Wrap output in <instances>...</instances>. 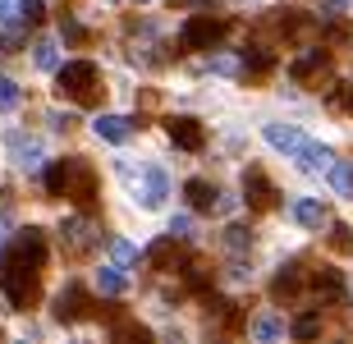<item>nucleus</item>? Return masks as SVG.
<instances>
[{"mask_svg": "<svg viewBox=\"0 0 353 344\" xmlns=\"http://www.w3.org/2000/svg\"><path fill=\"white\" fill-rule=\"evenodd\" d=\"M41 14H46V5H41V0H19V23H23V28H37Z\"/></svg>", "mask_w": 353, "mask_h": 344, "instance_id": "nucleus-23", "label": "nucleus"}, {"mask_svg": "<svg viewBox=\"0 0 353 344\" xmlns=\"http://www.w3.org/2000/svg\"><path fill=\"white\" fill-rule=\"evenodd\" d=\"M23 41H28V32H23V28H5V37H0V51H5V55H14V51H19V46H23Z\"/></svg>", "mask_w": 353, "mask_h": 344, "instance_id": "nucleus-26", "label": "nucleus"}, {"mask_svg": "<svg viewBox=\"0 0 353 344\" xmlns=\"http://www.w3.org/2000/svg\"><path fill=\"white\" fill-rule=\"evenodd\" d=\"M174 257H179V239H174V234L157 239V243H152V252H147V262H152V266H170Z\"/></svg>", "mask_w": 353, "mask_h": 344, "instance_id": "nucleus-18", "label": "nucleus"}, {"mask_svg": "<svg viewBox=\"0 0 353 344\" xmlns=\"http://www.w3.org/2000/svg\"><path fill=\"white\" fill-rule=\"evenodd\" d=\"M0 106H5V110L19 106V83H14V79H0Z\"/></svg>", "mask_w": 353, "mask_h": 344, "instance_id": "nucleus-28", "label": "nucleus"}, {"mask_svg": "<svg viewBox=\"0 0 353 344\" xmlns=\"http://www.w3.org/2000/svg\"><path fill=\"white\" fill-rule=\"evenodd\" d=\"M170 234L179 239V243H183V239H193V216H174V225H170Z\"/></svg>", "mask_w": 353, "mask_h": 344, "instance_id": "nucleus-32", "label": "nucleus"}, {"mask_svg": "<svg viewBox=\"0 0 353 344\" xmlns=\"http://www.w3.org/2000/svg\"><path fill=\"white\" fill-rule=\"evenodd\" d=\"M0 262H23V266H41L46 262V239H41V230H19L14 234V243H10V252L0 257Z\"/></svg>", "mask_w": 353, "mask_h": 344, "instance_id": "nucleus-4", "label": "nucleus"}, {"mask_svg": "<svg viewBox=\"0 0 353 344\" xmlns=\"http://www.w3.org/2000/svg\"><path fill=\"white\" fill-rule=\"evenodd\" d=\"M97 138H105V143H124L133 133V119H124V115H97Z\"/></svg>", "mask_w": 353, "mask_h": 344, "instance_id": "nucleus-14", "label": "nucleus"}, {"mask_svg": "<svg viewBox=\"0 0 353 344\" xmlns=\"http://www.w3.org/2000/svg\"><path fill=\"white\" fill-rule=\"evenodd\" d=\"M0 285L10 294L14 307H28L37 299V266H23V262H0Z\"/></svg>", "mask_w": 353, "mask_h": 344, "instance_id": "nucleus-2", "label": "nucleus"}, {"mask_svg": "<svg viewBox=\"0 0 353 344\" xmlns=\"http://www.w3.org/2000/svg\"><path fill=\"white\" fill-rule=\"evenodd\" d=\"M326 65H330V60H326V51H321V46H312V51H303L299 60L289 65V74H294L299 83H307V79H316V74H321Z\"/></svg>", "mask_w": 353, "mask_h": 344, "instance_id": "nucleus-13", "label": "nucleus"}, {"mask_svg": "<svg viewBox=\"0 0 353 344\" xmlns=\"http://www.w3.org/2000/svg\"><path fill=\"white\" fill-rule=\"evenodd\" d=\"M330 248H335V252H349L353 248V230L349 225H330Z\"/></svg>", "mask_w": 353, "mask_h": 344, "instance_id": "nucleus-27", "label": "nucleus"}, {"mask_svg": "<svg viewBox=\"0 0 353 344\" xmlns=\"http://www.w3.org/2000/svg\"><path fill=\"white\" fill-rule=\"evenodd\" d=\"M97 225H92L88 216H69L65 225H60V243H65V252H74V257H83V252H92V243H97Z\"/></svg>", "mask_w": 353, "mask_h": 344, "instance_id": "nucleus-5", "label": "nucleus"}, {"mask_svg": "<svg viewBox=\"0 0 353 344\" xmlns=\"http://www.w3.org/2000/svg\"><path fill=\"white\" fill-rule=\"evenodd\" d=\"M119 340H152V331L147 326H133V321H124V326H115Z\"/></svg>", "mask_w": 353, "mask_h": 344, "instance_id": "nucleus-29", "label": "nucleus"}, {"mask_svg": "<svg viewBox=\"0 0 353 344\" xmlns=\"http://www.w3.org/2000/svg\"><path fill=\"white\" fill-rule=\"evenodd\" d=\"M65 37H69V41H83V37H88V32H83L79 23H65Z\"/></svg>", "mask_w": 353, "mask_h": 344, "instance_id": "nucleus-37", "label": "nucleus"}, {"mask_svg": "<svg viewBox=\"0 0 353 344\" xmlns=\"http://www.w3.org/2000/svg\"><path fill=\"white\" fill-rule=\"evenodd\" d=\"M32 60H37L41 69H55V41H51V37H41L37 46H32Z\"/></svg>", "mask_w": 353, "mask_h": 344, "instance_id": "nucleus-25", "label": "nucleus"}, {"mask_svg": "<svg viewBox=\"0 0 353 344\" xmlns=\"http://www.w3.org/2000/svg\"><path fill=\"white\" fill-rule=\"evenodd\" d=\"M55 321H79L83 312H88V294H83V285H65V290L55 294Z\"/></svg>", "mask_w": 353, "mask_h": 344, "instance_id": "nucleus-8", "label": "nucleus"}, {"mask_svg": "<svg viewBox=\"0 0 353 344\" xmlns=\"http://www.w3.org/2000/svg\"><path fill=\"white\" fill-rule=\"evenodd\" d=\"M344 5H349V0H321V14H340Z\"/></svg>", "mask_w": 353, "mask_h": 344, "instance_id": "nucleus-36", "label": "nucleus"}, {"mask_svg": "<svg viewBox=\"0 0 353 344\" xmlns=\"http://www.w3.org/2000/svg\"><path fill=\"white\" fill-rule=\"evenodd\" d=\"M248 65H252V69H271V55H266V51H252Z\"/></svg>", "mask_w": 353, "mask_h": 344, "instance_id": "nucleus-35", "label": "nucleus"}, {"mask_svg": "<svg viewBox=\"0 0 353 344\" xmlns=\"http://www.w3.org/2000/svg\"><path fill=\"white\" fill-rule=\"evenodd\" d=\"M312 290H316V299H321V303H340V299H344V280H340V271L321 266V271L312 276Z\"/></svg>", "mask_w": 353, "mask_h": 344, "instance_id": "nucleus-11", "label": "nucleus"}, {"mask_svg": "<svg viewBox=\"0 0 353 344\" xmlns=\"http://www.w3.org/2000/svg\"><path fill=\"white\" fill-rule=\"evenodd\" d=\"M138 5H143V0H138Z\"/></svg>", "mask_w": 353, "mask_h": 344, "instance_id": "nucleus-40", "label": "nucleus"}, {"mask_svg": "<svg viewBox=\"0 0 353 344\" xmlns=\"http://www.w3.org/2000/svg\"><path fill=\"white\" fill-rule=\"evenodd\" d=\"M161 202H165V174H161V170H147V188H143V207H147V212H157Z\"/></svg>", "mask_w": 353, "mask_h": 344, "instance_id": "nucleus-17", "label": "nucleus"}, {"mask_svg": "<svg viewBox=\"0 0 353 344\" xmlns=\"http://www.w3.org/2000/svg\"><path fill=\"white\" fill-rule=\"evenodd\" d=\"M294 221L307 225V230H316L321 221H326V207H321L316 198H299V202H294Z\"/></svg>", "mask_w": 353, "mask_h": 344, "instance_id": "nucleus-16", "label": "nucleus"}, {"mask_svg": "<svg viewBox=\"0 0 353 344\" xmlns=\"http://www.w3.org/2000/svg\"><path fill=\"white\" fill-rule=\"evenodd\" d=\"M326 174H330V184H335L340 198H353V161H335Z\"/></svg>", "mask_w": 353, "mask_h": 344, "instance_id": "nucleus-20", "label": "nucleus"}, {"mask_svg": "<svg viewBox=\"0 0 353 344\" xmlns=\"http://www.w3.org/2000/svg\"><path fill=\"white\" fill-rule=\"evenodd\" d=\"M299 290H303V276H299V266H285V271L275 276V285H271V294H275V299H294Z\"/></svg>", "mask_w": 353, "mask_h": 344, "instance_id": "nucleus-19", "label": "nucleus"}, {"mask_svg": "<svg viewBox=\"0 0 353 344\" xmlns=\"http://www.w3.org/2000/svg\"><path fill=\"white\" fill-rule=\"evenodd\" d=\"M349 106H353V92H349Z\"/></svg>", "mask_w": 353, "mask_h": 344, "instance_id": "nucleus-39", "label": "nucleus"}, {"mask_svg": "<svg viewBox=\"0 0 353 344\" xmlns=\"http://www.w3.org/2000/svg\"><path fill=\"white\" fill-rule=\"evenodd\" d=\"M266 143L271 147H280V152H289V156H299V147L307 143L294 124H266Z\"/></svg>", "mask_w": 353, "mask_h": 344, "instance_id": "nucleus-12", "label": "nucleus"}, {"mask_svg": "<svg viewBox=\"0 0 353 344\" xmlns=\"http://www.w3.org/2000/svg\"><path fill=\"white\" fill-rule=\"evenodd\" d=\"M0 23H19V0H0Z\"/></svg>", "mask_w": 353, "mask_h": 344, "instance_id": "nucleus-34", "label": "nucleus"}, {"mask_svg": "<svg viewBox=\"0 0 353 344\" xmlns=\"http://www.w3.org/2000/svg\"><path fill=\"white\" fill-rule=\"evenodd\" d=\"M252 335H257V340H275V335H280V321H275V317H262L257 326H252Z\"/></svg>", "mask_w": 353, "mask_h": 344, "instance_id": "nucleus-30", "label": "nucleus"}, {"mask_svg": "<svg viewBox=\"0 0 353 344\" xmlns=\"http://www.w3.org/2000/svg\"><path fill=\"white\" fill-rule=\"evenodd\" d=\"M243 193H248V202L257 207V212H271V207H275V188H271V179H266L257 165L243 174Z\"/></svg>", "mask_w": 353, "mask_h": 344, "instance_id": "nucleus-9", "label": "nucleus"}, {"mask_svg": "<svg viewBox=\"0 0 353 344\" xmlns=\"http://www.w3.org/2000/svg\"><path fill=\"white\" fill-rule=\"evenodd\" d=\"M101 294H124V285H129V280H124V271H119V266H105L101 276Z\"/></svg>", "mask_w": 353, "mask_h": 344, "instance_id": "nucleus-24", "label": "nucleus"}, {"mask_svg": "<svg viewBox=\"0 0 353 344\" xmlns=\"http://www.w3.org/2000/svg\"><path fill=\"white\" fill-rule=\"evenodd\" d=\"M79 170H83V161H79V156L51 161V170H46V193H51V198H69V188H74Z\"/></svg>", "mask_w": 353, "mask_h": 344, "instance_id": "nucleus-7", "label": "nucleus"}, {"mask_svg": "<svg viewBox=\"0 0 353 344\" xmlns=\"http://www.w3.org/2000/svg\"><path fill=\"white\" fill-rule=\"evenodd\" d=\"M110 252H115V262H119V266L138 257V248H133V243H124V239H115V243H110Z\"/></svg>", "mask_w": 353, "mask_h": 344, "instance_id": "nucleus-31", "label": "nucleus"}, {"mask_svg": "<svg viewBox=\"0 0 353 344\" xmlns=\"http://www.w3.org/2000/svg\"><path fill=\"white\" fill-rule=\"evenodd\" d=\"M221 37H225V23L221 19H207V14H193V19L183 23V32H179V41L188 46V51H216Z\"/></svg>", "mask_w": 353, "mask_h": 344, "instance_id": "nucleus-3", "label": "nucleus"}, {"mask_svg": "<svg viewBox=\"0 0 353 344\" xmlns=\"http://www.w3.org/2000/svg\"><path fill=\"white\" fill-rule=\"evenodd\" d=\"M183 198H188L193 212H216V198H221V193H216V184H207V179H188V184H183Z\"/></svg>", "mask_w": 353, "mask_h": 344, "instance_id": "nucleus-10", "label": "nucleus"}, {"mask_svg": "<svg viewBox=\"0 0 353 344\" xmlns=\"http://www.w3.org/2000/svg\"><path fill=\"white\" fill-rule=\"evenodd\" d=\"M55 92L69 101H101V74L92 60H69L55 69Z\"/></svg>", "mask_w": 353, "mask_h": 344, "instance_id": "nucleus-1", "label": "nucleus"}, {"mask_svg": "<svg viewBox=\"0 0 353 344\" xmlns=\"http://www.w3.org/2000/svg\"><path fill=\"white\" fill-rule=\"evenodd\" d=\"M299 165L312 174H326L330 165H335V156H330V147H316V143H303L299 147Z\"/></svg>", "mask_w": 353, "mask_h": 344, "instance_id": "nucleus-15", "label": "nucleus"}, {"mask_svg": "<svg viewBox=\"0 0 353 344\" xmlns=\"http://www.w3.org/2000/svg\"><path fill=\"white\" fill-rule=\"evenodd\" d=\"M225 248L234 252V257H243V252L252 248V230H243V225H230V230H225Z\"/></svg>", "mask_w": 353, "mask_h": 344, "instance_id": "nucleus-21", "label": "nucleus"}, {"mask_svg": "<svg viewBox=\"0 0 353 344\" xmlns=\"http://www.w3.org/2000/svg\"><path fill=\"white\" fill-rule=\"evenodd\" d=\"M207 266H202V262H188V285H193V290H202V285H207Z\"/></svg>", "mask_w": 353, "mask_h": 344, "instance_id": "nucleus-33", "label": "nucleus"}, {"mask_svg": "<svg viewBox=\"0 0 353 344\" xmlns=\"http://www.w3.org/2000/svg\"><path fill=\"white\" fill-rule=\"evenodd\" d=\"M165 133H170V143L183 147V152H202V124L193 115H170L165 119Z\"/></svg>", "mask_w": 353, "mask_h": 344, "instance_id": "nucleus-6", "label": "nucleus"}, {"mask_svg": "<svg viewBox=\"0 0 353 344\" xmlns=\"http://www.w3.org/2000/svg\"><path fill=\"white\" fill-rule=\"evenodd\" d=\"M174 5H211V0H174Z\"/></svg>", "mask_w": 353, "mask_h": 344, "instance_id": "nucleus-38", "label": "nucleus"}, {"mask_svg": "<svg viewBox=\"0 0 353 344\" xmlns=\"http://www.w3.org/2000/svg\"><path fill=\"white\" fill-rule=\"evenodd\" d=\"M316 335H321V312H303L294 321V340H316Z\"/></svg>", "mask_w": 353, "mask_h": 344, "instance_id": "nucleus-22", "label": "nucleus"}]
</instances>
